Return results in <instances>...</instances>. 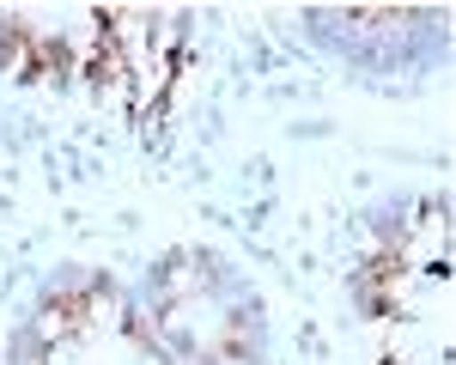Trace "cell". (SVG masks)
<instances>
[{"label": "cell", "instance_id": "obj_4", "mask_svg": "<svg viewBox=\"0 0 456 365\" xmlns=\"http://www.w3.org/2000/svg\"><path fill=\"white\" fill-rule=\"evenodd\" d=\"M195 61V36L183 12H146V6H110L98 12V43H92V92L141 128L165 122V110L183 92V73Z\"/></svg>", "mask_w": 456, "mask_h": 365}, {"label": "cell", "instance_id": "obj_1", "mask_svg": "<svg viewBox=\"0 0 456 365\" xmlns=\"http://www.w3.org/2000/svg\"><path fill=\"white\" fill-rule=\"evenodd\" d=\"M353 304L371 365H451V201L408 195L371 225Z\"/></svg>", "mask_w": 456, "mask_h": 365}, {"label": "cell", "instance_id": "obj_5", "mask_svg": "<svg viewBox=\"0 0 456 365\" xmlns=\"http://www.w3.org/2000/svg\"><path fill=\"white\" fill-rule=\"evenodd\" d=\"M305 25L322 49L365 73H408L444 55L451 12L444 6H311Z\"/></svg>", "mask_w": 456, "mask_h": 365}, {"label": "cell", "instance_id": "obj_3", "mask_svg": "<svg viewBox=\"0 0 456 365\" xmlns=\"http://www.w3.org/2000/svg\"><path fill=\"white\" fill-rule=\"evenodd\" d=\"M6 365H171V353L152 341L122 280L68 268L37 292L31 317L6 347Z\"/></svg>", "mask_w": 456, "mask_h": 365}, {"label": "cell", "instance_id": "obj_2", "mask_svg": "<svg viewBox=\"0 0 456 365\" xmlns=\"http://www.w3.org/2000/svg\"><path fill=\"white\" fill-rule=\"evenodd\" d=\"M171 365H268V304L232 256L208 244L165 250L134 287Z\"/></svg>", "mask_w": 456, "mask_h": 365}]
</instances>
